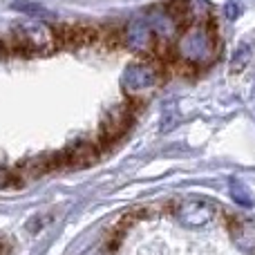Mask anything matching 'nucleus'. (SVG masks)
<instances>
[{
  "instance_id": "4",
  "label": "nucleus",
  "mask_w": 255,
  "mask_h": 255,
  "mask_svg": "<svg viewBox=\"0 0 255 255\" xmlns=\"http://www.w3.org/2000/svg\"><path fill=\"white\" fill-rule=\"evenodd\" d=\"M163 79L159 63H134L124 72V90L128 94H139L159 85Z\"/></svg>"
},
{
  "instance_id": "2",
  "label": "nucleus",
  "mask_w": 255,
  "mask_h": 255,
  "mask_svg": "<svg viewBox=\"0 0 255 255\" xmlns=\"http://www.w3.org/2000/svg\"><path fill=\"white\" fill-rule=\"evenodd\" d=\"M211 47H213V31L206 25H193L181 34L175 49L177 56L184 63H204L213 58Z\"/></svg>"
},
{
  "instance_id": "3",
  "label": "nucleus",
  "mask_w": 255,
  "mask_h": 255,
  "mask_svg": "<svg viewBox=\"0 0 255 255\" xmlns=\"http://www.w3.org/2000/svg\"><path fill=\"white\" fill-rule=\"evenodd\" d=\"M134 103L132 101H126L121 106L112 108L101 121V134H99V141H101L103 148H110L112 143L121 139L128 130H130L132 121H134Z\"/></svg>"
},
{
  "instance_id": "10",
  "label": "nucleus",
  "mask_w": 255,
  "mask_h": 255,
  "mask_svg": "<svg viewBox=\"0 0 255 255\" xmlns=\"http://www.w3.org/2000/svg\"><path fill=\"white\" fill-rule=\"evenodd\" d=\"M20 184V177L16 175V172L7 170V168L0 166V190L2 188H16V186Z\"/></svg>"
},
{
  "instance_id": "1",
  "label": "nucleus",
  "mask_w": 255,
  "mask_h": 255,
  "mask_svg": "<svg viewBox=\"0 0 255 255\" xmlns=\"http://www.w3.org/2000/svg\"><path fill=\"white\" fill-rule=\"evenodd\" d=\"M11 43L13 49L25 56H47L58 49L56 29L40 20L16 22L11 29Z\"/></svg>"
},
{
  "instance_id": "9",
  "label": "nucleus",
  "mask_w": 255,
  "mask_h": 255,
  "mask_svg": "<svg viewBox=\"0 0 255 255\" xmlns=\"http://www.w3.org/2000/svg\"><path fill=\"white\" fill-rule=\"evenodd\" d=\"M233 238L240 247L255 251V222H240L238 229H233Z\"/></svg>"
},
{
  "instance_id": "8",
  "label": "nucleus",
  "mask_w": 255,
  "mask_h": 255,
  "mask_svg": "<svg viewBox=\"0 0 255 255\" xmlns=\"http://www.w3.org/2000/svg\"><path fill=\"white\" fill-rule=\"evenodd\" d=\"M124 43L134 49H152L157 40H154V31L148 22L134 20L124 29Z\"/></svg>"
},
{
  "instance_id": "6",
  "label": "nucleus",
  "mask_w": 255,
  "mask_h": 255,
  "mask_svg": "<svg viewBox=\"0 0 255 255\" xmlns=\"http://www.w3.org/2000/svg\"><path fill=\"white\" fill-rule=\"evenodd\" d=\"M99 145L92 141H79V143L70 145L67 150H63V163L65 168H83V166H92L99 159Z\"/></svg>"
},
{
  "instance_id": "11",
  "label": "nucleus",
  "mask_w": 255,
  "mask_h": 255,
  "mask_svg": "<svg viewBox=\"0 0 255 255\" xmlns=\"http://www.w3.org/2000/svg\"><path fill=\"white\" fill-rule=\"evenodd\" d=\"M4 56H7V47H4V45L2 43H0V61H2V58Z\"/></svg>"
},
{
  "instance_id": "12",
  "label": "nucleus",
  "mask_w": 255,
  "mask_h": 255,
  "mask_svg": "<svg viewBox=\"0 0 255 255\" xmlns=\"http://www.w3.org/2000/svg\"><path fill=\"white\" fill-rule=\"evenodd\" d=\"M2 251H4V247H2V242H0V255H2Z\"/></svg>"
},
{
  "instance_id": "5",
  "label": "nucleus",
  "mask_w": 255,
  "mask_h": 255,
  "mask_svg": "<svg viewBox=\"0 0 255 255\" xmlns=\"http://www.w3.org/2000/svg\"><path fill=\"white\" fill-rule=\"evenodd\" d=\"M65 168L63 163V154L61 152H54V154H38V157H29L25 161H20L16 166V175L20 177H27V179H34V177H40V175H47V172H54V170H61Z\"/></svg>"
},
{
  "instance_id": "7",
  "label": "nucleus",
  "mask_w": 255,
  "mask_h": 255,
  "mask_svg": "<svg viewBox=\"0 0 255 255\" xmlns=\"http://www.w3.org/2000/svg\"><path fill=\"white\" fill-rule=\"evenodd\" d=\"M213 213H215L213 204L202 202V199H188L177 208V215L181 217V222H186L190 226H199L204 222H208L213 217Z\"/></svg>"
}]
</instances>
